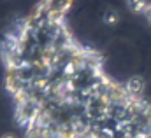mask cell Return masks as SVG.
Returning <instances> with one entry per match:
<instances>
[{
  "mask_svg": "<svg viewBox=\"0 0 151 138\" xmlns=\"http://www.w3.org/2000/svg\"><path fill=\"white\" fill-rule=\"evenodd\" d=\"M127 5L130 7V11H134L135 14L142 16L148 19L151 25V0H135V2H127Z\"/></svg>",
  "mask_w": 151,
  "mask_h": 138,
  "instance_id": "2",
  "label": "cell"
},
{
  "mask_svg": "<svg viewBox=\"0 0 151 138\" xmlns=\"http://www.w3.org/2000/svg\"><path fill=\"white\" fill-rule=\"evenodd\" d=\"M2 138H16V137H12V135H4Z\"/></svg>",
  "mask_w": 151,
  "mask_h": 138,
  "instance_id": "4",
  "label": "cell"
},
{
  "mask_svg": "<svg viewBox=\"0 0 151 138\" xmlns=\"http://www.w3.org/2000/svg\"><path fill=\"white\" fill-rule=\"evenodd\" d=\"M72 2L42 0L0 37L4 86L25 138H151L139 77L116 79L69 23Z\"/></svg>",
  "mask_w": 151,
  "mask_h": 138,
  "instance_id": "1",
  "label": "cell"
},
{
  "mask_svg": "<svg viewBox=\"0 0 151 138\" xmlns=\"http://www.w3.org/2000/svg\"><path fill=\"white\" fill-rule=\"evenodd\" d=\"M104 21H106L107 25H116V23H118V14H116L114 11H107L106 16H104Z\"/></svg>",
  "mask_w": 151,
  "mask_h": 138,
  "instance_id": "3",
  "label": "cell"
}]
</instances>
